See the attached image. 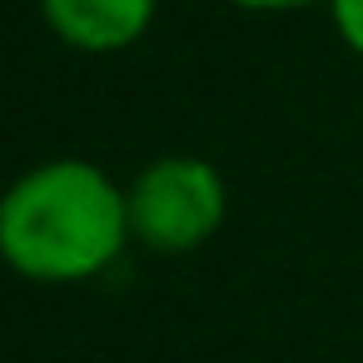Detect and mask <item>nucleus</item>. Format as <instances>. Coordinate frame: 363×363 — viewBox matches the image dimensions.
<instances>
[{
  "instance_id": "obj_4",
  "label": "nucleus",
  "mask_w": 363,
  "mask_h": 363,
  "mask_svg": "<svg viewBox=\"0 0 363 363\" xmlns=\"http://www.w3.org/2000/svg\"><path fill=\"white\" fill-rule=\"evenodd\" d=\"M328 16H333L338 40L353 55H363V0H328Z\"/></svg>"
},
{
  "instance_id": "obj_2",
  "label": "nucleus",
  "mask_w": 363,
  "mask_h": 363,
  "mask_svg": "<svg viewBox=\"0 0 363 363\" xmlns=\"http://www.w3.org/2000/svg\"><path fill=\"white\" fill-rule=\"evenodd\" d=\"M125 209H130V239L135 244H145L155 254H189L224 229L229 189L209 160L164 155L130 179Z\"/></svg>"
},
{
  "instance_id": "obj_5",
  "label": "nucleus",
  "mask_w": 363,
  "mask_h": 363,
  "mask_svg": "<svg viewBox=\"0 0 363 363\" xmlns=\"http://www.w3.org/2000/svg\"><path fill=\"white\" fill-rule=\"evenodd\" d=\"M229 6H239V11H303V6H318V0H229Z\"/></svg>"
},
{
  "instance_id": "obj_1",
  "label": "nucleus",
  "mask_w": 363,
  "mask_h": 363,
  "mask_svg": "<svg viewBox=\"0 0 363 363\" xmlns=\"http://www.w3.org/2000/svg\"><path fill=\"white\" fill-rule=\"evenodd\" d=\"M125 244V189L90 160H45L0 194V259L30 284H85Z\"/></svg>"
},
{
  "instance_id": "obj_3",
  "label": "nucleus",
  "mask_w": 363,
  "mask_h": 363,
  "mask_svg": "<svg viewBox=\"0 0 363 363\" xmlns=\"http://www.w3.org/2000/svg\"><path fill=\"white\" fill-rule=\"evenodd\" d=\"M160 0H40V16L70 50L85 55H115L155 26Z\"/></svg>"
}]
</instances>
